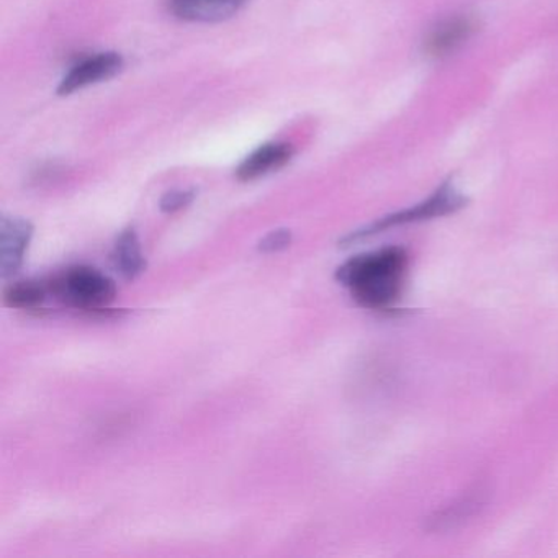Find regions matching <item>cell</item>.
<instances>
[{"mask_svg": "<svg viewBox=\"0 0 558 558\" xmlns=\"http://www.w3.org/2000/svg\"><path fill=\"white\" fill-rule=\"evenodd\" d=\"M407 269V251L390 246L351 257L338 267L336 279L364 308L388 310L400 299Z\"/></svg>", "mask_w": 558, "mask_h": 558, "instance_id": "6da1fadb", "label": "cell"}, {"mask_svg": "<svg viewBox=\"0 0 558 558\" xmlns=\"http://www.w3.org/2000/svg\"><path fill=\"white\" fill-rule=\"evenodd\" d=\"M54 299L71 308L102 310L116 300L117 286L109 276L94 267L76 266L48 282Z\"/></svg>", "mask_w": 558, "mask_h": 558, "instance_id": "7a4b0ae2", "label": "cell"}, {"mask_svg": "<svg viewBox=\"0 0 558 558\" xmlns=\"http://www.w3.org/2000/svg\"><path fill=\"white\" fill-rule=\"evenodd\" d=\"M469 198L460 194L453 185L452 179L439 185L436 192L430 195L426 201L414 207L407 208V210L397 211V214L388 215L368 227L361 228L354 233L345 236L344 240L339 241V246L349 247L359 241L367 240L374 234L381 233V231L390 230L395 227H403L408 223H417V221L433 220V218L446 217V215L456 214L465 207Z\"/></svg>", "mask_w": 558, "mask_h": 558, "instance_id": "3957f363", "label": "cell"}, {"mask_svg": "<svg viewBox=\"0 0 558 558\" xmlns=\"http://www.w3.org/2000/svg\"><path fill=\"white\" fill-rule=\"evenodd\" d=\"M34 236V225L25 218L2 217L0 220V276H15L24 264L25 253Z\"/></svg>", "mask_w": 558, "mask_h": 558, "instance_id": "277c9868", "label": "cell"}, {"mask_svg": "<svg viewBox=\"0 0 558 558\" xmlns=\"http://www.w3.org/2000/svg\"><path fill=\"white\" fill-rule=\"evenodd\" d=\"M123 58L119 53H99L74 64L61 81L58 93L70 96L76 90L110 80L122 71Z\"/></svg>", "mask_w": 558, "mask_h": 558, "instance_id": "5b68a950", "label": "cell"}, {"mask_svg": "<svg viewBox=\"0 0 558 558\" xmlns=\"http://www.w3.org/2000/svg\"><path fill=\"white\" fill-rule=\"evenodd\" d=\"M476 28H478V24L472 15H456V17L446 19L427 35L426 41H424V51L434 58L447 57L457 48L462 47L475 34Z\"/></svg>", "mask_w": 558, "mask_h": 558, "instance_id": "8992f818", "label": "cell"}, {"mask_svg": "<svg viewBox=\"0 0 558 558\" xmlns=\"http://www.w3.org/2000/svg\"><path fill=\"white\" fill-rule=\"evenodd\" d=\"M250 0H171L169 9L185 22L214 24L236 15Z\"/></svg>", "mask_w": 558, "mask_h": 558, "instance_id": "52a82bcc", "label": "cell"}, {"mask_svg": "<svg viewBox=\"0 0 558 558\" xmlns=\"http://www.w3.org/2000/svg\"><path fill=\"white\" fill-rule=\"evenodd\" d=\"M293 148L287 143H267L256 151L251 153L240 168L236 175L241 182L256 181L277 169L283 168L292 159Z\"/></svg>", "mask_w": 558, "mask_h": 558, "instance_id": "ba28073f", "label": "cell"}, {"mask_svg": "<svg viewBox=\"0 0 558 558\" xmlns=\"http://www.w3.org/2000/svg\"><path fill=\"white\" fill-rule=\"evenodd\" d=\"M112 263L117 272L122 274L126 280H135L146 270L145 254L142 251L138 234L133 228H126L117 238L113 247Z\"/></svg>", "mask_w": 558, "mask_h": 558, "instance_id": "9c48e42d", "label": "cell"}, {"mask_svg": "<svg viewBox=\"0 0 558 558\" xmlns=\"http://www.w3.org/2000/svg\"><path fill=\"white\" fill-rule=\"evenodd\" d=\"M48 293H50L48 283L24 280V282L12 283L4 290V303L11 308L31 312L44 305Z\"/></svg>", "mask_w": 558, "mask_h": 558, "instance_id": "30bf717a", "label": "cell"}, {"mask_svg": "<svg viewBox=\"0 0 558 558\" xmlns=\"http://www.w3.org/2000/svg\"><path fill=\"white\" fill-rule=\"evenodd\" d=\"M195 191H184V189H178V191L168 192V194L162 195L161 210L165 214H175V211L184 210L189 205L194 202Z\"/></svg>", "mask_w": 558, "mask_h": 558, "instance_id": "8fae6325", "label": "cell"}, {"mask_svg": "<svg viewBox=\"0 0 558 558\" xmlns=\"http://www.w3.org/2000/svg\"><path fill=\"white\" fill-rule=\"evenodd\" d=\"M290 243H292V231L279 228V230L270 231L259 241V251L264 254L280 253V251L287 250Z\"/></svg>", "mask_w": 558, "mask_h": 558, "instance_id": "7c38bea8", "label": "cell"}]
</instances>
